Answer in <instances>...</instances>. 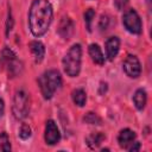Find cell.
Masks as SVG:
<instances>
[{
  "instance_id": "6da1fadb",
  "label": "cell",
  "mask_w": 152,
  "mask_h": 152,
  "mask_svg": "<svg viewBox=\"0 0 152 152\" xmlns=\"http://www.w3.org/2000/svg\"><path fill=\"white\" fill-rule=\"evenodd\" d=\"M52 6L48 0H33L28 13L30 30L34 37L43 36L52 20Z\"/></svg>"
},
{
  "instance_id": "7a4b0ae2",
  "label": "cell",
  "mask_w": 152,
  "mask_h": 152,
  "mask_svg": "<svg viewBox=\"0 0 152 152\" xmlns=\"http://www.w3.org/2000/svg\"><path fill=\"white\" fill-rule=\"evenodd\" d=\"M38 83H39L43 97L46 100H50L56 93V90L61 87L62 77L57 70H48L39 77Z\"/></svg>"
},
{
  "instance_id": "3957f363",
  "label": "cell",
  "mask_w": 152,
  "mask_h": 152,
  "mask_svg": "<svg viewBox=\"0 0 152 152\" xmlns=\"http://www.w3.org/2000/svg\"><path fill=\"white\" fill-rule=\"evenodd\" d=\"M82 48L80 44H74L63 58V68L68 76L76 77L81 70Z\"/></svg>"
},
{
  "instance_id": "277c9868",
  "label": "cell",
  "mask_w": 152,
  "mask_h": 152,
  "mask_svg": "<svg viewBox=\"0 0 152 152\" xmlns=\"http://www.w3.org/2000/svg\"><path fill=\"white\" fill-rule=\"evenodd\" d=\"M30 109L28 97L24 90H19L14 95L13 101V114L17 119H24Z\"/></svg>"
},
{
  "instance_id": "5b68a950",
  "label": "cell",
  "mask_w": 152,
  "mask_h": 152,
  "mask_svg": "<svg viewBox=\"0 0 152 152\" xmlns=\"http://www.w3.org/2000/svg\"><path fill=\"white\" fill-rule=\"evenodd\" d=\"M122 24L131 33L138 34L141 32V20L139 14L134 10H128L122 17Z\"/></svg>"
},
{
  "instance_id": "8992f818",
  "label": "cell",
  "mask_w": 152,
  "mask_h": 152,
  "mask_svg": "<svg viewBox=\"0 0 152 152\" xmlns=\"http://www.w3.org/2000/svg\"><path fill=\"white\" fill-rule=\"evenodd\" d=\"M124 70L127 74V76L132 78L139 77L141 72V65H140L139 59L134 55H128L126 59L124 61Z\"/></svg>"
},
{
  "instance_id": "52a82bcc",
  "label": "cell",
  "mask_w": 152,
  "mask_h": 152,
  "mask_svg": "<svg viewBox=\"0 0 152 152\" xmlns=\"http://www.w3.org/2000/svg\"><path fill=\"white\" fill-rule=\"evenodd\" d=\"M45 141L48 145H55L61 139V133L53 120H48L45 125Z\"/></svg>"
},
{
  "instance_id": "ba28073f",
  "label": "cell",
  "mask_w": 152,
  "mask_h": 152,
  "mask_svg": "<svg viewBox=\"0 0 152 152\" xmlns=\"http://www.w3.org/2000/svg\"><path fill=\"white\" fill-rule=\"evenodd\" d=\"M119 48H120V40L118 37H110L106 40V53L109 61H113L118 52H119Z\"/></svg>"
},
{
  "instance_id": "9c48e42d",
  "label": "cell",
  "mask_w": 152,
  "mask_h": 152,
  "mask_svg": "<svg viewBox=\"0 0 152 152\" xmlns=\"http://www.w3.org/2000/svg\"><path fill=\"white\" fill-rule=\"evenodd\" d=\"M135 139V133L129 129V128H125L122 129L120 133H119V137H118V141H119V145L124 148H127L131 144H133Z\"/></svg>"
},
{
  "instance_id": "30bf717a",
  "label": "cell",
  "mask_w": 152,
  "mask_h": 152,
  "mask_svg": "<svg viewBox=\"0 0 152 152\" xmlns=\"http://www.w3.org/2000/svg\"><path fill=\"white\" fill-rule=\"evenodd\" d=\"M30 50L34 57V62L36 63H40L45 56V48L44 45L38 42V40H33L30 43Z\"/></svg>"
},
{
  "instance_id": "8fae6325",
  "label": "cell",
  "mask_w": 152,
  "mask_h": 152,
  "mask_svg": "<svg viewBox=\"0 0 152 152\" xmlns=\"http://www.w3.org/2000/svg\"><path fill=\"white\" fill-rule=\"evenodd\" d=\"M58 32L64 39H69L71 37V34L74 33V24H72V21L69 18H63L61 20V24H59V27H58Z\"/></svg>"
},
{
  "instance_id": "7c38bea8",
  "label": "cell",
  "mask_w": 152,
  "mask_h": 152,
  "mask_svg": "<svg viewBox=\"0 0 152 152\" xmlns=\"http://www.w3.org/2000/svg\"><path fill=\"white\" fill-rule=\"evenodd\" d=\"M89 55L96 64L102 65L104 63V56H103V53H102V51L97 44H90L89 45Z\"/></svg>"
},
{
  "instance_id": "4fadbf2b",
  "label": "cell",
  "mask_w": 152,
  "mask_h": 152,
  "mask_svg": "<svg viewBox=\"0 0 152 152\" xmlns=\"http://www.w3.org/2000/svg\"><path fill=\"white\" fill-rule=\"evenodd\" d=\"M146 101H147V96H146V91L144 89H138L133 96V102L137 107V109L141 110L144 109L145 104H146Z\"/></svg>"
},
{
  "instance_id": "5bb4252c",
  "label": "cell",
  "mask_w": 152,
  "mask_h": 152,
  "mask_svg": "<svg viewBox=\"0 0 152 152\" xmlns=\"http://www.w3.org/2000/svg\"><path fill=\"white\" fill-rule=\"evenodd\" d=\"M72 96V101L75 104H77L78 107H82L86 104V101H87V94L83 89H75L71 94Z\"/></svg>"
},
{
  "instance_id": "9a60e30c",
  "label": "cell",
  "mask_w": 152,
  "mask_h": 152,
  "mask_svg": "<svg viewBox=\"0 0 152 152\" xmlns=\"http://www.w3.org/2000/svg\"><path fill=\"white\" fill-rule=\"evenodd\" d=\"M104 134H102V133H93V134H90L87 139H86V141H87V144H88V146L89 147H91V148H95V147H97L103 140H104Z\"/></svg>"
},
{
  "instance_id": "2e32d148",
  "label": "cell",
  "mask_w": 152,
  "mask_h": 152,
  "mask_svg": "<svg viewBox=\"0 0 152 152\" xmlns=\"http://www.w3.org/2000/svg\"><path fill=\"white\" fill-rule=\"evenodd\" d=\"M10 150H11V144L8 135L5 132H2L0 133V151H10Z\"/></svg>"
},
{
  "instance_id": "e0dca14e",
  "label": "cell",
  "mask_w": 152,
  "mask_h": 152,
  "mask_svg": "<svg viewBox=\"0 0 152 152\" xmlns=\"http://www.w3.org/2000/svg\"><path fill=\"white\" fill-rule=\"evenodd\" d=\"M95 17V11L89 8L84 13V21H86V26H87V30L90 31L91 30V21H93V18Z\"/></svg>"
},
{
  "instance_id": "ac0fdd59",
  "label": "cell",
  "mask_w": 152,
  "mask_h": 152,
  "mask_svg": "<svg viewBox=\"0 0 152 152\" xmlns=\"http://www.w3.org/2000/svg\"><path fill=\"white\" fill-rule=\"evenodd\" d=\"M83 120L87 122V124H90V125H100L101 124V119L95 114V113H88Z\"/></svg>"
},
{
  "instance_id": "d6986e66",
  "label": "cell",
  "mask_w": 152,
  "mask_h": 152,
  "mask_svg": "<svg viewBox=\"0 0 152 152\" xmlns=\"http://www.w3.org/2000/svg\"><path fill=\"white\" fill-rule=\"evenodd\" d=\"M19 137L21 139H24V140H26V139H28L31 137V128H30L28 125L23 124L20 126V128H19Z\"/></svg>"
},
{
  "instance_id": "ffe728a7",
  "label": "cell",
  "mask_w": 152,
  "mask_h": 152,
  "mask_svg": "<svg viewBox=\"0 0 152 152\" xmlns=\"http://www.w3.org/2000/svg\"><path fill=\"white\" fill-rule=\"evenodd\" d=\"M127 4H128V0H114V5H115V7H116L119 11L124 10Z\"/></svg>"
},
{
  "instance_id": "44dd1931",
  "label": "cell",
  "mask_w": 152,
  "mask_h": 152,
  "mask_svg": "<svg viewBox=\"0 0 152 152\" xmlns=\"http://www.w3.org/2000/svg\"><path fill=\"white\" fill-rule=\"evenodd\" d=\"M108 18L106 17V15H102L101 17V19H100V24H99V26H100V28L103 31V30H106L107 28V26H108Z\"/></svg>"
},
{
  "instance_id": "7402d4cb",
  "label": "cell",
  "mask_w": 152,
  "mask_h": 152,
  "mask_svg": "<svg viewBox=\"0 0 152 152\" xmlns=\"http://www.w3.org/2000/svg\"><path fill=\"white\" fill-rule=\"evenodd\" d=\"M134 145H132L131 147H127V150L129 151V152H133V151H138V150H140V144L139 142H133Z\"/></svg>"
},
{
  "instance_id": "603a6c76",
  "label": "cell",
  "mask_w": 152,
  "mask_h": 152,
  "mask_svg": "<svg viewBox=\"0 0 152 152\" xmlns=\"http://www.w3.org/2000/svg\"><path fill=\"white\" fill-rule=\"evenodd\" d=\"M4 110H5V106H4V101L0 99V116L4 114Z\"/></svg>"
}]
</instances>
